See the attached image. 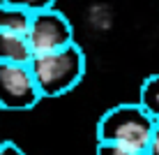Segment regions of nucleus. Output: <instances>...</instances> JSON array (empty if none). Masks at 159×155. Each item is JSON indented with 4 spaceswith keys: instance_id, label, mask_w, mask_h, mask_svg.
Masks as SVG:
<instances>
[{
    "instance_id": "1",
    "label": "nucleus",
    "mask_w": 159,
    "mask_h": 155,
    "mask_svg": "<svg viewBox=\"0 0 159 155\" xmlns=\"http://www.w3.org/2000/svg\"><path fill=\"white\" fill-rule=\"evenodd\" d=\"M30 72L39 88L42 99L62 97L81 84L85 74V53L76 42L48 53H35L30 58Z\"/></svg>"
},
{
    "instance_id": "2",
    "label": "nucleus",
    "mask_w": 159,
    "mask_h": 155,
    "mask_svg": "<svg viewBox=\"0 0 159 155\" xmlns=\"http://www.w3.org/2000/svg\"><path fill=\"white\" fill-rule=\"evenodd\" d=\"M152 127L155 118L139 102L116 104L97 120V143H116L145 151L152 137Z\"/></svg>"
},
{
    "instance_id": "3",
    "label": "nucleus",
    "mask_w": 159,
    "mask_h": 155,
    "mask_svg": "<svg viewBox=\"0 0 159 155\" xmlns=\"http://www.w3.org/2000/svg\"><path fill=\"white\" fill-rule=\"evenodd\" d=\"M39 88L28 63H0V109L30 111L39 104Z\"/></svg>"
},
{
    "instance_id": "4",
    "label": "nucleus",
    "mask_w": 159,
    "mask_h": 155,
    "mask_svg": "<svg viewBox=\"0 0 159 155\" xmlns=\"http://www.w3.org/2000/svg\"><path fill=\"white\" fill-rule=\"evenodd\" d=\"M25 37H28L32 56L48 53L74 42V26L69 23V19L60 9L48 7L42 12H32Z\"/></svg>"
},
{
    "instance_id": "5",
    "label": "nucleus",
    "mask_w": 159,
    "mask_h": 155,
    "mask_svg": "<svg viewBox=\"0 0 159 155\" xmlns=\"http://www.w3.org/2000/svg\"><path fill=\"white\" fill-rule=\"evenodd\" d=\"M32 51L25 35L0 30V63H30Z\"/></svg>"
},
{
    "instance_id": "6",
    "label": "nucleus",
    "mask_w": 159,
    "mask_h": 155,
    "mask_svg": "<svg viewBox=\"0 0 159 155\" xmlns=\"http://www.w3.org/2000/svg\"><path fill=\"white\" fill-rule=\"evenodd\" d=\"M30 16H32V12H28V9L0 0V30L25 35L28 26H30Z\"/></svg>"
},
{
    "instance_id": "7",
    "label": "nucleus",
    "mask_w": 159,
    "mask_h": 155,
    "mask_svg": "<svg viewBox=\"0 0 159 155\" xmlns=\"http://www.w3.org/2000/svg\"><path fill=\"white\" fill-rule=\"evenodd\" d=\"M139 104L145 109L155 120H159V74H150L141 84Z\"/></svg>"
},
{
    "instance_id": "8",
    "label": "nucleus",
    "mask_w": 159,
    "mask_h": 155,
    "mask_svg": "<svg viewBox=\"0 0 159 155\" xmlns=\"http://www.w3.org/2000/svg\"><path fill=\"white\" fill-rule=\"evenodd\" d=\"M95 155H148L139 148H127V146H116V143H97Z\"/></svg>"
},
{
    "instance_id": "9",
    "label": "nucleus",
    "mask_w": 159,
    "mask_h": 155,
    "mask_svg": "<svg viewBox=\"0 0 159 155\" xmlns=\"http://www.w3.org/2000/svg\"><path fill=\"white\" fill-rule=\"evenodd\" d=\"M2 2L23 7V9H28V12H42V9L56 7V0H2Z\"/></svg>"
},
{
    "instance_id": "10",
    "label": "nucleus",
    "mask_w": 159,
    "mask_h": 155,
    "mask_svg": "<svg viewBox=\"0 0 159 155\" xmlns=\"http://www.w3.org/2000/svg\"><path fill=\"white\" fill-rule=\"evenodd\" d=\"M148 155H159V120H155V127H152V137H150V143L145 148Z\"/></svg>"
},
{
    "instance_id": "11",
    "label": "nucleus",
    "mask_w": 159,
    "mask_h": 155,
    "mask_svg": "<svg viewBox=\"0 0 159 155\" xmlns=\"http://www.w3.org/2000/svg\"><path fill=\"white\" fill-rule=\"evenodd\" d=\"M0 155H25V151L14 141H2L0 139Z\"/></svg>"
}]
</instances>
